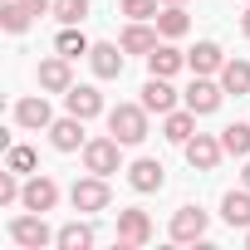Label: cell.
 Segmentation results:
<instances>
[{
	"label": "cell",
	"instance_id": "12",
	"mask_svg": "<svg viewBox=\"0 0 250 250\" xmlns=\"http://www.w3.org/2000/svg\"><path fill=\"white\" fill-rule=\"evenodd\" d=\"M49 143H54V152H83V118H74V113H64V118H54L49 123Z\"/></svg>",
	"mask_w": 250,
	"mask_h": 250
},
{
	"label": "cell",
	"instance_id": "32",
	"mask_svg": "<svg viewBox=\"0 0 250 250\" xmlns=\"http://www.w3.org/2000/svg\"><path fill=\"white\" fill-rule=\"evenodd\" d=\"M25 10H35V15H44V10H54V0H20Z\"/></svg>",
	"mask_w": 250,
	"mask_h": 250
},
{
	"label": "cell",
	"instance_id": "9",
	"mask_svg": "<svg viewBox=\"0 0 250 250\" xmlns=\"http://www.w3.org/2000/svg\"><path fill=\"white\" fill-rule=\"evenodd\" d=\"M74 59H64L59 49L49 54V59H40V69H35V79H40V88L44 93H69L74 88V69H69Z\"/></svg>",
	"mask_w": 250,
	"mask_h": 250
},
{
	"label": "cell",
	"instance_id": "19",
	"mask_svg": "<svg viewBox=\"0 0 250 250\" xmlns=\"http://www.w3.org/2000/svg\"><path fill=\"white\" fill-rule=\"evenodd\" d=\"M221 64H226V54H221L216 40H196V49L187 54V69L191 74H221Z\"/></svg>",
	"mask_w": 250,
	"mask_h": 250
},
{
	"label": "cell",
	"instance_id": "36",
	"mask_svg": "<svg viewBox=\"0 0 250 250\" xmlns=\"http://www.w3.org/2000/svg\"><path fill=\"white\" fill-rule=\"evenodd\" d=\"M245 245H250V226H245Z\"/></svg>",
	"mask_w": 250,
	"mask_h": 250
},
{
	"label": "cell",
	"instance_id": "17",
	"mask_svg": "<svg viewBox=\"0 0 250 250\" xmlns=\"http://www.w3.org/2000/svg\"><path fill=\"white\" fill-rule=\"evenodd\" d=\"M157 35H162V30H152L147 20H128V30H123V40H118V44L128 49V54H143V59H147V54L157 49Z\"/></svg>",
	"mask_w": 250,
	"mask_h": 250
},
{
	"label": "cell",
	"instance_id": "11",
	"mask_svg": "<svg viewBox=\"0 0 250 250\" xmlns=\"http://www.w3.org/2000/svg\"><path fill=\"white\" fill-rule=\"evenodd\" d=\"M182 152H187V162H191L196 172H216V167H221V157H226L221 138H211V133H196V138H191Z\"/></svg>",
	"mask_w": 250,
	"mask_h": 250
},
{
	"label": "cell",
	"instance_id": "7",
	"mask_svg": "<svg viewBox=\"0 0 250 250\" xmlns=\"http://www.w3.org/2000/svg\"><path fill=\"white\" fill-rule=\"evenodd\" d=\"M206 226H211V216H206L201 206H177L167 230H172L177 245H191V240H206Z\"/></svg>",
	"mask_w": 250,
	"mask_h": 250
},
{
	"label": "cell",
	"instance_id": "28",
	"mask_svg": "<svg viewBox=\"0 0 250 250\" xmlns=\"http://www.w3.org/2000/svg\"><path fill=\"white\" fill-rule=\"evenodd\" d=\"M30 20H35V10H25L20 0H5V5H0V25H5L10 35H25V30H30Z\"/></svg>",
	"mask_w": 250,
	"mask_h": 250
},
{
	"label": "cell",
	"instance_id": "37",
	"mask_svg": "<svg viewBox=\"0 0 250 250\" xmlns=\"http://www.w3.org/2000/svg\"><path fill=\"white\" fill-rule=\"evenodd\" d=\"M245 5H250V0H245Z\"/></svg>",
	"mask_w": 250,
	"mask_h": 250
},
{
	"label": "cell",
	"instance_id": "25",
	"mask_svg": "<svg viewBox=\"0 0 250 250\" xmlns=\"http://www.w3.org/2000/svg\"><path fill=\"white\" fill-rule=\"evenodd\" d=\"M54 49H59L64 59H88V49H93V44H88V35H83L79 25H64V30H59V40H54Z\"/></svg>",
	"mask_w": 250,
	"mask_h": 250
},
{
	"label": "cell",
	"instance_id": "35",
	"mask_svg": "<svg viewBox=\"0 0 250 250\" xmlns=\"http://www.w3.org/2000/svg\"><path fill=\"white\" fill-rule=\"evenodd\" d=\"M162 5H187V0H162Z\"/></svg>",
	"mask_w": 250,
	"mask_h": 250
},
{
	"label": "cell",
	"instance_id": "33",
	"mask_svg": "<svg viewBox=\"0 0 250 250\" xmlns=\"http://www.w3.org/2000/svg\"><path fill=\"white\" fill-rule=\"evenodd\" d=\"M240 187H250V157H245V167H240Z\"/></svg>",
	"mask_w": 250,
	"mask_h": 250
},
{
	"label": "cell",
	"instance_id": "13",
	"mask_svg": "<svg viewBox=\"0 0 250 250\" xmlns=\"http://www.w3.org/2000/svg\"><path fill=\"white\" fill-rule=\"evenodd\" d=\"M162 182H167V167H162L157 157H138V162L128 167V187L143 191V196H147V191H162Z\"/></svg>",
	"mask_w": 250,
	"mask_h": 250
},
{
	"label": "cell",
	"instance_id": "2",
	"mask_svg": "<svg viewBox=\"0 0 250 250\" xmlns=\"http://www.w3.org/2000/svg\"><path fill=\"white\" fill-rule=\"evenodd\" d=\"M83 172H98V177H113L123 172V143L108 133V138H88L83 143Z\"/></svg>",
	"mask_w": 250,
	"mask_h": 250
},
{
	"label": "cell",
	"instance_id": "18",
	"mask_svg": "<svg viewBox=\"0 0 250 250\" xmlns=\"http://www.w3.org/2000/svg\"><path fill=\"white\" fill-rule=\"evenodd\" d=\"M123 54H128L123 44H93V49H88V64H93L98 79H118V74H123Z\"/></svg>",
	"mask_w": 250,
	"mask_h": 250
},
{
	"label": "cell",
	"instance_id": "3",
	"mask_svg": "<svg viewBox=\"0 0 250 250\" xmlns=\"http://www.w3.org/2000/svg\"><path fill=\"white\" fill-rule=\"evenodd\" d=\"M69 206L74 211H108L113 206V191H108V177H98V172H88V177H79L74 187H69Z\"/></svg>",
	"mask_w": 250,
	"mask_h": 250
},
{
	"label": "cell",
	"instance_id": "20",
	"mask_svg": "<svg viewBox=\"0 0 250 250\" xmlns=\"http://www.w3.org/2000/svg\"><path fill=\"white\" fill-rule=\"evenodd\" d=\"M182 64H187V54H182L177 44H157V49L147 54V74H157V79H172V74H182Z\"/></svg>",
	"mask_w": 250,
	"mask_h": 250
},
{
	"label": "cell",
	"instance_id": "22",
	"mask_svg": "<svg viewBox=\"0 0 250 250\" xmlns=\"http://www.w3.org/2000/svg\"><path fill=\"white\" fill-rule=\"evenodd\" d=\"M221 221H226V226H240V230L250 226V187L221 196Z\"/></svg>",
	"mask_w": 250,
	"mask_h": 250
},
{
	"label": "cell",
	"instance_id": "15",
	"mask_svg": "<svg viewBox=\"0 0 250 250\" xmlns=\"http://www.w3.org/2000/svg\"><path fill=\"white\" fill-rule=\"evenodd\" d=\"M162 138L177 143V147H187V143L196 138V113H191V108H172V113H162Z\"/></svg>",
	"mask_w": 250,
	"mask_h": 250
},
{
	"label": "cell",
	"instance_id": "16",
	"mask_svg": "<svg viewBox=\"0 0 250 250\" xmlns=\"http://www.w3.org/2000/svg\"><path fill=\"white\" fill-rule=\"evenodd\" d=\"M138 103H143L147 113H172V108H177V88H172V79H157V74H152V79L143 83V98H138Z\"/></svg>",
	"mask_w": 250,
	"mask_h": 250
},
{
	"label": "cell",
	"instance_id": "14",
	"mask_svg": "<svg viewBox=\"0 0 250 250\" xmlns=\"http://www.w3.org/2000/svg\"><path fill=\"white\" fill-rule=\"evenodd\" d=\"M64 108H69L74 118H83V123H88V118H98V113H103V93H98L93 83H74V88L64 93Z\"/></svg>",
	"mask_w": 250,
	"mask_h": 250
},
{
	"label": "cell",
	"instance_id": "30",
	"mask_svg": "<svg viewBox=\"0 0 250 250\" xmlns=\"http://www.w3.org/2000/svg\"><path fill=\"white\" fill-rule=\"evenodd\" d=\"M128 20H157V10H162V0H123L118 5Z\"/></svg>",
	"mask_w": 250,
	"mask_h": 250
},
{
	"label": "cell",
	"instance_id": "26",
	"mask_svg": "<svg viewBox=\"0 0 250 250\" xmlns=\"http://www.w3.org/2000/svg\"><path fill=\"white\" fill-rule=\"evenodd\" d=\"M221 147L245 162L250 157V123H230V128H221Z\"/></svg>",
	"mask_w": 250,
	"mask_h": 250
},
{
	"label": "cell",
	"instance_id": "23",
	"mask_svg": "<svg viewBox=\"0 0 250 250\" xmlns=\"http://www.w3.org/2000/svg\"><path fill=\"white\" fill-rule=\"evenodd\" d=\"M152 25L162 30V40H182V35L191 30V15H187V5H162Z\"/></svg>",
	"mask_w": 250,
	"mask_h": 250
},
{
	"label": "cell",
	"instance_id": "8",
	"mask_svg": "<svg viewBox=\"0 0 250 250\" xmlns=\"http://www.w3.org/2000/svg\"><path fill=\"white\" fill-rule=\"evenodd\" d=\"M147 240H152V216H147L143 206H128V211H118V245L138 250V245H147Z\"/></svg>",
	"mask_w": 250,
	"mask_h": 250
},
{
	"label": "cell",
	"instance_id": "6",
	"mask_svg": "<svg viewBox=\"0 0 250 250\" xmlns=\"http://www.w3.org/2000/svg\"><path fill=\"white\" fill-rule=\"evenodd\" d=\"M10 118H15V128H25V133H49V123H54V108H49V98L44 93H30V98H20L15 108H10Z\"/></svg>",
	"mask_w": 250,
	"mask_h": 250
},
{
	"label": "cell",
	"instance_id": "1",
	"mask_svg": "<svg viewBox=\"0 0 250 250\" xmlns=\"http://www.w3.org/2000/svg\"><path fill=\"white\" fill-rule=\"evenodd\" d=\"M108 133L123 143V147H138L147 138V108L143 103H118L108 108Z\"/></svg>",
	"mask_w": 250,
	"mask_h": 250
},
{
	"label": "cell",
	"instance_id": "34",
	"mask_svg": "<svg viewBox=\"0 0 250 250\" xmlns=\"http://www.w3.org/2000/svg\"><path fill=\"white\" fill-rule=\"evenodd\" d=\"M240 30H245V35H250V5H245V15H240Z\"/></svg>",
	"mask_w": 250,
	"mask_h": 250
},
{
	"label": "cell",
	"instance_id": "31",
	"mask_svg": "<svg viewBox=\"0 0 250 250\" xmlns=\"http://www.w3.org/2000/svg\"><path fill=\"white\" fill-rule=\"evenodd\" d=\"M20 196H25V187H20V172H10V167H5V172H0V206H15Z\"/></svg>",
	"mask_w": 250,
	"mask_h": 250
},
{
	"label": "cell",
	"instance_id": "4",
	"mask_svg": "<svg viewBox=\"0 0 250 250\" xmlns=\"http://www.w3.org/2000/svg\"><path fill=\"white\" fill-rule=\"evenodd\" d=\"M54 235H59V230H49V221H44L40 211H25V216L10 221V240H15L20 250H44V245H54Z\"/></svg>",
	"mask_w": 250,
	"mask_h": 250
},
{
	"label": "cell",
	"instance_id": "24",
	"mask_svg": "<svg viewBox=\"0 0 250 250\" xmlns=\"http://www.w3.org/2000/svg\"><path fill=\"white\" fill-rule=\"evenodd\" d=\"M93 240H98V230H93L88 221H69V226H59V235H54L59 250H88Z\"/></svg>",
	"mask_w": 250,
	"mask_h": 250
},
{
	"label": "cell",
	"instance_id": "27",
	"mask_svg": "<svg viewBox=\"0 0 250 250\" xmlns=\"http://www.w3.org/2000/svg\"><path fill=\"white\" fill-rule=\"evenodd\" d=\"M5 167H10V172H20V177H35L40 157H35V147H25V143H10V147H5Z\"/></svg>",
	"mask_w": 250,
	"mask_h": 250
},
{
	"label": "cell",
	"instance_id": "21",
	"mask_svg": "<svg viewBox=\"0 0 250 250\" xmlns=\"http://www.w3.org/2000/svg\"><path fill=\"white\" fill-rule=\"evenodd\" d=\"M216 79H221V88H226V93L245 98V93H250V59H226Z\"/></svg>",
	"mask_w": 250,
	"mask_h": 250
},
{
	"label": "cell",
	"instance_id": "5",
	"mask_svg": "<svg viewBox=\"0 0 250 250\" xmlns=\"http://www.w3.org/2000/svg\"><path fill=\"white\" fill-rule=\"evenodd\" d=\"M221 98H226V88H221V79H211V74H196V79L187 83V93H182V103H187L196 118L216 113V108H221Z\"/></svg>",
	"mask_w": 250,
	"mask_h": 250
},
{
	"label": "cell",
	"instance_id": "10",
	"mask_svg": "<svg viewBox=\"0 0 250 250\" xmlns=\"http://www.w3.org/2000/svg\"><path fill=\"white\" fill-rule=\"evenodd\" d=\"M20 206H25V211H40V216H44V211H54V206H59V182H54V177H44V172H35V177L25 182Z\"/></svg>",
	"mask_w": 250,
	"mask_h": 250
},
{
	"label": "cell",
	"instance_id": "29",
	"mask_svg": "<svg viewBox=\"0 0 250 250\" xmlns=\"http://www.w3.org/2000/svg\"><path fill=\"white\" fill-rule=\"evenodd\" d=\"M59 25H83V15H88V0H54V10H49Z\"/></svg>",
	"mask_w": 250,
	"mask_h": 250
}]
</instances>
